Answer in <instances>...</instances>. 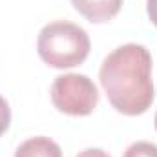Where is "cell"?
Returning a JSON list of instances; mask_svg holds the SVG:
<instances>
[{
	"label": "cell",
	"instance_id": "obj_1",
	"mask_svg": "<svg viewBox=\"0 0 157 157\" xmlns=\"http://www.w3.org/2000/svg\"><path fill=\"white\" fill-rule=\"evenodd\" d=\"M110 104L124 115H141L154 102L152 55L141 44L113 49L99 71Z\"/></svg>",
	"mask_w": 157,
	"mask_h": 157
},
{
	"label": "cell",
	"instance_id": "obj_2",
	"mask_svg": "<svg viewBox=\"0 0 157 157\" xmlns=\"http://www.w3.org/2000/svg\"><path fill=\"white\" fill-rule=\"evenodd\" d=\"M37 49L46 64L60 70L73 68L86 60L90 53V37L77 24L57 20L40 29Z\"/></svg>",
	"mask_w": 157,
	"mask_h": 157
},
{
	"label": "cell",
	"instance_id": "obj_3",
	"mask_svg": "<svg viewBox=\"0 0 157 157\" xmlns=\"http://www.w3.org/2000/svg\"><path fill=\"white\" fill-rule=\"evenodd\" d=\"M51 101L59 112L82 117L95 110L99 102V91L90 77L68 73L55 78L51 86Z\"/></svg>",
	"mask_w": 157,
	"mask_h": 157
},
{
	"label": "cell",
	"instance_id": "obj_4",
	"mask_svg": "<svg viewBox=\"0 0 157 157\" xmlns=\"http://www.w3.org/2000/svg\"><path fill=\"white\" fill-rule=\"evenodd\" d=\"M71 4L84 18L101 24L112 20L117 15L122 0H71Z\"/></svg>",
	"mask_w": 157,
	"mask_h": 157
},
{
	"label": "cell",
	"instance_id": "obj_5",
	"mask_svg": "<svg viewBox=\"0 0 157 157\" xmlns=\"http://www.w3.org/2000/svg\"><path fill=\"white\" fill-rule=\"evenodd\" d=\"M15 157H62V150L49 137H33L17 148Z\"/></svg>",
	"mask_w": 157,
	"mask_h": 157
},
{
	"label": "cell",
	"instance_id": "obj_6",
	"mask_svg": "<svg viewBox=\"0 0 157 157\" xmlns=\"http://www.w3.org/2000/svg\"><path fill=\"white\" fill-rule=\"evenodd\" d=\"M124 157H157V146L148 141H137L124 152Z\"/></svg>",
	"mask_w": 157,
	"mask_h": 157
},
{
	"label": "cell",
	"instance_id": "obj_7",
	"mask_svg": "<svg viewBox=\"0 0 157 157\" xmlns=\"http://www.w3.org/2000/svg\"><path fill=\"white\" fill-rule=\"evenodd\" d=\"M9 122H11V110L6 102L4 97H0V135L6 133V130L9 128Z\"/></svg>",
	"mask_w": 157,
	"mask_h": 157
},
{
	"label": "cell",
	"instance_id": "obj_8",
	"mask_svg": "<svg viewBox=\"0 0 157 157\" xmlns=\"http://www.w3.org/2000/svg\"><path fill=\"white\" fill-rule=\"evenodd\" d=\"M77 157H112L108 152L101 150V148H88V150H82Z\"/></svg>",
	"mask_w": 157,
	"mask_h": 157
},
{
	"label": "cell",
	"instance_id": "obj_9",
	"mask_svg": "<svg viewBox=\"0 0 157 157\" xmlns=\"http://www.w3.org/2000/svg\"><path fill=\"white\" fill-rule=\"evenodd\" d=\"M146 9H148V17L152 20V24L157 26V0H148L146 2Z\"/></svg>",
	"mask_w": 157,
	"mask_h": 157
},
{
	"label": "cell",
	"instance_id": "obj_10",
	"mask_svg": "<svg viewBox=\"0 0 157 157\" xmlns=\"http://www.w3.org/2000/svg\"><path fill=\"white\" fill-rule=\"evenodd\" d=\"M155 130H157V113H155Z\"/></svg>",
	"mask_w": 157,
	"mask_h": 157
}]
</instances>
